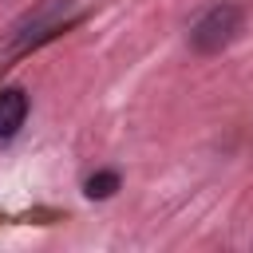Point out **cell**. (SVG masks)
<instances>
[{
    "mask_svg": "<svg viewBox=\"0 0 253 253\" xmlns=\"http://www.w3.org/2000/svg\"><path fill=\"white\" fill-rule=\"evenodd\" d=\"M237 32H241V8L237 4H213L190 28V47L202 51V55H210V51H221Z\"/></svg>",
    "mask_w": 253,
    "mask_h": 253,
    "instance_id": "cell-1",
    "label": "cell"
},
{
    "mask_svg": "<svg viewBox=\"0 0 253 253\" xmlns=\"http://www.w3.org/2000/svg\"><path fill=\"white\" fill-rule=\"evenodd\" d=\"M67 12H71V0H43L36 12L24 16V24L12 28V51H24V47H36L43 40H51L63 24H67Z\"/></svg>",
    "mask_w": 253,
    "mask_h": 253,
    "instance_id": "cell-2",
    "label": "cell"
},
{
    "mask_svg": "<svg viewBox=\"0 0 253 253\" xmlns=\"http://www.w3.org/2000/svg\"><path fill=\"white\" fill-rule=\"evenodd\" d=\"M28 119V95L20 87H4L0 91V138H12Z\"/></svg>",
    "mask_w": 253,
    "mask_h": 253,
    "instance_id": "cell-3",
    "label": "cell"
},
{
    "mask_svg": "<svg viewBox=\"0 0 253 253\" xmlns=\"http://www.w3.org/2000/svg\"><path fill=\"white\" fill-rule=\"evenodd\" d=\"M115 190H119V174H115V170H99V174H91L87 186H83L87 198H111Z\"/></svg>",
    "mask_w": 253,
    "mask_h": 253,
    "instance_id": "cell-4",
    "label": "cell"
}]
</instances>
